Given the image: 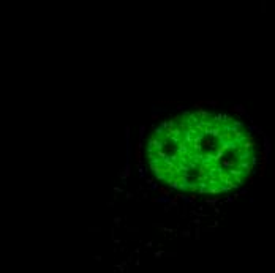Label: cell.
<instances>
[{
    "label": "cell",
    "mask_w": 275,
    "mask_h": 273,
    "mask_svg": "<svg viewBox=\"0 0 275 273\" xmlns=\"http://www.w3.org/2000/svg\"><path fill=\"white\" fill-rule=\"evenodd\" d=\"M143 140H138L136 142V148H135V158H136V166H143Z\"/></svg>",
    "instance_id": "cell-1"
},
{
    "label": "cell",
    "mask_w": 275,
    "mask_h": 273,
    "mask_svg": "<svg viewBox=\"0 0 275 273\" xmlns=\"http://www.w3.org/2000/svg\"><path fill=\"white\" fill-rule=\"evenodd\" d=\"M130 174H131V166H130V163H127L125 164V167H123L122 171H119V177L122 179V182L125 183L127 182V179L130 177Z\"/></svg>",
    "instance_id": "cell-2"
},
{
    "label": "cell",
    "mask_w": 275,
    "mask_h": 273,
    "mask_svg": "<svg viewBox=\"0 0 275 273\" xmlns=\"http://www.w3.org/2000/svg\"><path fill=\"white\" fill-rule=\"evenodd\" d=\"M231 112H234L236 115L240 117V115H245V114H247V109L242 106V104H234V106L231 107Z\"/></svg>",
    "instance_id": "cell-3"
},
{
    "label": "cell",
    "mask_w": 275,
    "mask_h": 273,
    "mask_svg": "<svg viewBox=\"0 0 275 273\" xmlns=\"http://www.w3.org/2000/svg\"><path fill=\"white\" fill-rule=\"evenodd\" d=\"M224 153H226V150H224V148H221V147L217 148V152H215V161H217V164L221 161V158L224 156Z\"/></svg>",
    "instance_id": "cell-4"
},
{
    "label": "cell",
    "mask_w": 275,
    "mask_h": 273,
    "mask_svg": "<svg viewBox=\"0 0 275 273\" xmlns=\"http://www.w3.org/2000/svg\"><path fill=\"white\" fill-rule=\"evenodd\" d=\"M223 193V186H209L207 188V194H220Z\"/></svg>",
    "instance_id": "cell-5"
},
{
    "label": "cell",
    "mask_w": 275,
    "mask_h": 273,
    "mask_svg": "<svg viewBox=\"0 0 275 273\" xmlns=\"http://www.w3.org/2000/svg\"><path fill=\"white\" fill-rule=\"evenodd\" d=\"M158 193L163 194L164 197L171 199V188H164V186H160V188H158Z\"/></svg>",
    "instance_id": "cell-6"
},
{
    "label": "cell",
    "mask_w": 275,
    "mask_h": 273,
    "mask_svg": "<svg viewBox=\"0 0 275 273\" xmlns=\"http://www.w3.org/2000/svg\"><path fill=\"white\" fill-rule=\"evenodd\" d=\"M220 201V196H215V197H206V204H209L210 207H213L217 205V202Z\"/></svg>",
    "instance_id": "cell-7"
},
{
    "label": "cell",
    "mask_w": 275,
    "mask_h": 273,
    "mask_svg": "<svg viewBox=\"0 0 275 273\" xmlns=\"http://www.w3.org/2000/svg\"><path fill=\"white\" fill-rule=\"evenodd\" d=\"M179 201H180V199H179V196L176 194V196H174V197H171V199H169V202H168V207H169V208H171V207H177V205H179Z\"/></svg>",
    "instance_id": "cell-8"
},
{
    "label": "cell",
    "mask_w": 275,
    "mask_h": 273,
    "mask_svg": "<svg viewBox=\"0 0 275 273\" xmlns=\"http://www.w3.org/2000/svg\"><path fill=\"white\" fill-rule=\"evenodd\" d=\"M144 133H145V125H141L139 126V138H138V140H143Z\"/></svg>",
    "instance_id": "cell-9"
},
{
    "label": "cell",
    "mask_w": 275,
    "mask_h": 273,
    "mask_svg": "<svg viewBox=\"0 0 275 273\" xmlns=\"http://www.w3.org/2000/svg\"><path fill=\"white\" fill-rule=\"evenodd\" d=\"M204 104H209V106H212V107H217L218 101H215V99H209V101H204Z\"/></svg>",
    "instance_id": "cell-10"
},
{
    "label": "cell",
    "mask_w": 275,
    "mask_h": 273,
    "mask_svg": "<svg viewBox=\"0 0 275 273\" xmlns=\"http://www.w3.org/2000/svg\"><path fill=\"white\" fill-rule=\"evenodd\" d=\"M203 145H207V147H213V145H212V140H210V139H206L204 142H203Z\"/></svg>",
    "instance_id": "cell-11"
},
{
    "label": "cell",
    "mask_w": 275,
    "mask_h": 273,
    "mask_svg": "<svg viewBox=\"0 0 275 273\" xmlns=\"http://www.w3.org/2000/svg\"><path fill=\"white\" fill-rule=\"evenodd\" d=\"M114 223H116V226H120V223H122L120 216H116V218H114Z\"/></svg>",
    "instance_id": "cell-12"
},
{
    "label": "cell",
    "mask_w": 275,
    "mask_h": 273,
    "mask_svg": "<svg viewBox=\"0 0 275 273\" xmlns=\"http://www.w3.org/2000/svg\"><path fill=\"white\" fill-rule=\"evenodd\" d=\"M125 197L128 199V201H130V199H133V193H130V191H127V193H125Z\"/></svg>",
    "instance_id": "cell-13"
},
{
    "label": "cell",
    "mask_w": 275,
    "mask_h": 273,
    "mask_svg": "<svg viewBox=\"0 0 275 273\" xmlns=\"http://www.w3.org/2000/svg\"><path fill=\"white\" fill-rule=\"evenodd\" d=\"M114 193H116V194H119V193H123V189H122V188H119V186H116V188H114Z\"/></svg>",
    "instance_id": "cell-14"
},
{
    "label": "cell",
    "mask_w": 275,
    "mask_h": 273,
    "mask_svg": "<svg viewBox=\"0 0 275 273\" xmlns=\"http://www.w3.org/2000/svg\"><path fill=\"white\" fill-rule=\"evenodd\" d=\"M182 235H183V237H190V231H188V229H185V231L182 232Z\"/></svg>",
    "instance_id": "cell-15"
},
{
    "label": "cell",
    "mask_w": 275,
    "mask_h": 273,
    "mask_svg": "<svg viewBox=\"0 0 275 273\" xmlns=\"http://www.w3.org/2000/svg\"><path fill=\"white\" fill-rule=\"evenodd\" d=\"M150 188H152L153 191H158V188H160V186H158V183H153L152 186H150Z\"/></svg>",
    "instance_id": "cell-16"
},
{
    "label": "cell",
    "mask_w": 275,
    "mask_h": 273,
    "mask_svg": "<svg viewBox=\"0 0 275 273\" xmlns=\"http://www.w3.org/2000/svg\"><path fill=\"white\" fill-rule=\"evenodd\" d=\"M193 223H195V224L199 227V224H201V220H199V218H195V220H193Z\"/></svg>",
    "instance_id": "cell-17"
},
{
    "label": "cell",
    "mask_w": 275,
    "mask_h": 273,
    "mask_svg": "<svg viewBox=\"0 0 275 273\" xmlns=\"http://www.w3.org/2000/svg\"><path fill=\"white\" fill-rule=\"evenodd\" d=\"M145 183H147V185H150V186H152V185H153V180H152V179H147V180H145Z\"/></svg>",
    "instance_id": "cell-18"
},
{
    "label": "cell",
    "mask_w": 275,
    "mask_h": 273,
    "mask_svg": "<svg viewBox=\"0 0 275 273\" xmlns=\"http://www.w3.org/2000/svg\"><path fill=\"white\" fill-rule=\"evenodd\" d=\"M224 202H228V204L229 202H234V199H232V197H226V199H224Z\"/></svg>",
    "instance_id": "cell-19"
},
{
    "label": "cell",
    "mask_w": 275,
    "mask_h": 273,
    "mask_svg": "<svg viewBox=\"0 0 275 273\" xmlns=\"http://www.w3.org/2000/svg\"><path fill=\"white\" fill-rule=\"evenodd\" d=\"M152 120H160V119H158V115H157V114H152Z\"/></svg>",
    "instance_id": "cell-20"
},
{
    "label": "cell",
    "mask_w": 275,
    "mask_h": 273,
    "mask_svg": "<svg viewBox=\"0 0 275 273\" xmlns=\"http://www.w3.org/2000/svg\"><path fill=\"white\" fill-rule=\"evenodd\" d=\"M199 232H201L199 227H196V238H199Z\"/></svg>",
    "instance_id": "cell-21"
},
{
    "label": "cell",
    "mask_w": 275,
    "mask_h": 273,
    "mask_svg": "<svg viewBox=\"0 0 275 273\" xmlns=\"http://www.w3.org/2000/svg\"><path fill=\"white\" fill-rule=\"evenodd\" d=\"M183 107H185L183 104H179V106H177V109H179V111H183Z\"/></svg>",
    "instance_id": "cell-22"
}]
</instances>
